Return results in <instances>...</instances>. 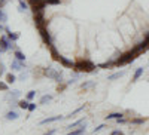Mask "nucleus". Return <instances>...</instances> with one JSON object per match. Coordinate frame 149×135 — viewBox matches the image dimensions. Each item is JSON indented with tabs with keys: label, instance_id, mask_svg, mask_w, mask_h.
Listing matches in <instances>:
<instances>
[{
	"label": "nucleus",
	"instance_id": "nucleus-36",
	"mask_svg": "<svg viewBox=\"0 0 149 135\" xmlns=\"http://www.w3.org/2000/svg\"><path fill=\"white\" fill-rule=\"evenodd\" d=\"M3 30H6V28H5L3 25H0V31H3Z\"/></svg>",
	"mask_w": 149,
	"mask_h": 135
},
{
	"label": "nucleus",
	"instance_id": "nucleus-11",
	"mask_svg": "<svg viewBox=\"0 0 149 135\" xmlns=\"http://www.w3.org/2000/svg\"><path fill=\"white\" fill-rule=\"evenodd\" d=\"M57 61H60L61 64H63L64 67H74V64L72 63V61H69V59H66L64 56H58L57 58Z\"/></svg>",
	"mask_w": 149,
	"mask_h": 135
},
{
	"label": "nucleus",
	"instance_id": "nucleus-8",
	"mask_svg": "<svg viewBox=\"0 0 149 135\" xmlns=\"http://www.w3.org/2000/svg\"><path fill=\"white\" fill-rule=\"evenodd\" d=\"M124 116V113H121V112H116V113H110V114H107L106 116V120H118V119H122Z\"/></svg>",
	"mask_w": 149,
	"mask_h": 135
},
{
	"label": "nucleus",
	"instance_id": "nucleus-13",
	"mask_svg": "<svg viewBox=\"0 0 149 135\" xmlns=\"http://www.w3.org/2000/svg\"><path fill=\"white\" fill-rule=\"evenodd\" d=\"M5 117H6V120H17L19 116H18V113H17V112L10 110V112H8V113H6V116H5Z\"/></svg>",
	"mask_w": 149,
	"mask_h": 135
},
{
	"label": "nucleus",
	"instance_id": "nucleus-4",
	"mask_svg": "<svg viewBox=\"0 0 149 135\" xmlns=\"http://www.w3.org/2000/svg\"><path fill=\"white\" fill-rule=\"evenodd\" d=\"M12 48H15L12 40H9L5 36H2V37H0V52H6L8 49H12Z\"/></svg>",
	"mask_w": 149,
	"mask_h": 135
},
{
	"label": "nucleus",
	"instance_id": "nucleus-28",
	"mask_svg": "<svg viewBox=\"0 0 149 135\" xmlns=\"http://www.w3.org/2000/svg\"><path fill=\"white\" fill-rule=\"evenodd\" d=\"M104 128H106V125H104V123H102V125H98L97 128H94V134H97V132H100V131H102V129H104Z\"/></svg>",
	"mask_w": 149,
	"mask_h": 135
},
{
	"label": "nucleus",
	"instance_id": "nucleus-9",
	"mask_svg": "<svg viewBox=\"0 0 149 135\" xmlns=\"http://www.w3.org/2000/svg\"><path fill=\"white\" fill-rule=\"evenodd\" d=\"M143 71H145V68H143V67H139L137 70H136V71H134V74H133V82H137V80L142 77Z\"/></svg>",
	"mask_w": 149,
	"mask_h": 135
},
{
	"label": "nucleus",
	"instance_id": "nucleus-1",
	"mask_svg": "<svg viewBox=\"0 0 149 135\" xmlns=\"http://www.w3.org/2000/svg\"><path fill=\"white\" fill-rule=\"evenodd\" d=\"M95 68V65L91 63L90 59H79L76 64H74V70L76 71H85V73H90Z\"/></svg>",
	"mask_w": 149,
	"mask_h": 135
},
{
	"label": "nucleus",
	"instance_id": "nucleus-27",
	"mask_svg": "<svg viewBox=\"0 0 149 135\" xmlns=\"http://www.w3.org/2000/svg\"><path fill=\"white\" fill-rule=\"evenodd\" d=\"M8 89H9L8 83H5V82H0V91H5V92H8Z\"/></svg>",
	"mask_w": 149,
	"mask_h": 135
},
{
	"label": "nucleus",
	"instance_id": "nucleus-30",
	"mask_svg": "<svg viewBox=\"0 0 149 135\" xmlns=\"http://www.w3.org/2000/svg\"><path fill=\"white\" fill-rule=\"evenodd\" d=\"M127 122H130V120H127L125 117H122V119H118V120H116V123H118V125H122V123H127Z\"/></svg>",
	"mask_w": 149,
	"mask_h": 135
},
{
	"label": "nucleus",
	"instance_id": "nucleus-14",
	"mask_svg": "<svg viewBox=\"0 0 149 135\" xmlns=\"http://www.w3.org/2000/svg\"><path fill=\"white\" fill-rule=\"evenodd\" d=\"M85 123V117H81L79 120H76V122H73V123H70L69 126H67V129H73V128H76V126H79V125H84Z\"/></svg>",
	"mask_w": 149,
	"mask_h": 135
},
{
	"label": "nucleus",
	"instance_id": "nucleus-10",
	"mask_svg": "<svg viewBox=\"0 0 149 135\" xmlns=\"http://www.w3.org/2000/svg\"><path fill=\"white\" fill-rule=\"evenodd\" d=\"M85 132V123L84 125H81V128H78V129H72L69 134H66V135H81V134H84Z\"/></svg>",
	"mask_w": 149,
	"mask_h": 135
},
{
	"label": "nucleus",
	"instance_id": "nucleus-3",
	"mask_svg": "<svg viewBox=\"0 0 149 135\" xmlns=\"http://www.w3.org/2000/svg\"><path fill=\"white\" fill-rule=\"evenodd\" d=\"M43 74L46 76V77H49V79H52V80H55V82H58V83H61L63 82V76H61V73H58L55 68H45L43 70Z\"/></svg>",
	"mask_w": 149,
	"mask_h": 135
},
{
	"label": "nucleus",
	"instance_id": "nucleus-17",
	"mask_svg": "<svg viewBox=\"0 0 149 135\" xmlns=\"http://www.w3.org/2000/svg\"><path fill=\"white\" fill-rule=\"evenodd\" d=\"M15 59H18V61H22V63H24V61H26V55H24L21 51H18V49H17V51H15Z\"/></svg>",
	"mask_w": 149,
	"mask_h": 135
},
{
	"label": "nucleus",
	"instance_id": "nucleus-5",
	"mask_svg": "<svg viewBox=\"0 0 149 135\" xmlns=\"http://www.w3.org/2000/svg\"><path fill=\"white\" fill-rule=\"evenodd\" d=\"M10 67H12V70H15V71H21L22 68H26V64H24L22 61H18V59H12Z\"/></svg>",
	"mask_w": 149,
	"mask_h": 135
},
{
	"label": "nucleus",
	"instance_id": "nucleus-2",
	"mask_svg": "<svg viewBox=\"0 0 149 135\" xmlns=\"http://www.w3.org/2000/svg\"><path fill=\"white\" fill-rule=\"evenodd\" d=\"M134 59H136V54L133 51H130L125 55H119V58L115 59L113 67H119V65H124V64H127V63H133Z\"/></svg>",
	"mask_w": 149,
	"mask_h": 135
},
{
	"label": "nucleus",
	"instance_id": "nucleus-35",
	"mask_svg": "<svg viewBox=\"0 0 149 135\" xmlns=\"http://www.w3.org/2000/svg\"><path fill=\"white\" fill-rule=\"evenodd\" d=\"M6 3H8V0H0V9H2Z\"/></svg>",
	"mask_w": 149,
	"mask_h": 135
},
{
	"label": "nucleus",
	"instance_id": "nucleus-34",
	"mask_svg": "<svg viewBox=\"0 0 149 135\" xmlns=\"http://www.w3.org/2000/svg\"><path fill=\"white\" fill-rule=\"evenodd\" d=\"M5 73V65H3V63H0V76H2Z\"/></svg>",
	"mask_w": 149,
	"mask_h": 135
},
{
	"label": "nucleus",
	"instance_id": "nucleus-20",
	"mask_svg": "<svg viewBox=\"0 0 149 135\" xmlns=\"http://www.w3.org/2000/svg\"><path fill=\"white\" fill-rule=\"evenodd\" d=\"M15 80H17V77H15L14 74H12V73L6 74V83H8V85H12V83H14Z\"/></svg>",
	"mask_w": 149,
	"mask_h": 135
},
{
	"label": "nucleus",
	"instance_id": "nucleus-29",
	"mask_svg": "<svg viewBox=\"0 0 149 135\" xmlns=\"http://www.w3.org/2000/svg\"><path fill=\"white\" fill-rule=\"evenodd\" d=\"M91 86H94V82H86V83H82V88H84V89L91 88Z\"/></svg>",
	"mask_w": 149,
	"mask_h": 135
},
{
	"label": "nucleus",
	"instance_id": "nucleus-37",
	"mask_svg": "<svg viewBox=\"0 0 149 135\" xmlns=\"http://www.w3.org/2000/svg\"><path fill=\"white\" fill-rule=\"evenodd\" d=\"M81 135H84V134H81Z\"/></svg>",
	"mask_w": 149,
	"mask_h": 135
},
{
	"label": "nucleus",
	"instance_id": "nucleus-22",
	"mask_svg": "<svg viewBox=\"0 0 149 135\" xmlns=\"http://www.w3.org/2000/svg\"><path fill=\"white\" fill-rule=\"evenodd\" d=\"M85 107H86V105H85V104H84V105H81V107H78V108H76V110H73V112H72V113H70V114H69V116H66V117H72V116H74V114H78V113H79V112H82V110H84V108H85Z\"/></svg>",
	"mask_w": 149,
	"mask_h": 135
},
{
	"label": "nucleus",
	"instance_id": "nucleus-19",
	"mask_svg": "<svg viewBox=\"0 0 149 135\" xmlns=\"http://www.w3.org/2000/svg\"><path fill=\"white\" fill-rule=\"evenodd\" d=\"M52 101V95H43L40 98V104H48V103H51Z\"/></svg>",
	"mask_w": 149,
	"mask_h": 135
},
{
	"label": "nucleus",
	"instance_id": "nucleus-15",
	"mask_svg": "<svg viewBox=\"0 0 149 135\" xmlns=\"http://www.w3.org/2000/svg\"><path fill=\"white\" fill-rule=\"evenodd\" d=\"M6 33H8V39H9V40H12V42L18 40V37H19V34H18V33H12L9 28H6Z\"/></svg>",
	"mask_w": 149,
	"mask_h": 135
},
{
	"label": "nucleus",
	"instance_id": "nucleus-7",
	"mask_svg": "<svg viewBox=\"0 0 149 135\" xmlns=\"http://www.w3.org/2000/svg\"><path fill=\"white\" fill-rule=\"evenodd\" d=\"M39 31H40V36H42V39H43V42H45L46 45H52V42H51V36L48 34L46 28H42V30H39Z\"/></svg>",
	"mask_w": 149,
	"mask_h": 135
},
{
	"label": "nucleus",
	"instance_id": "nucleus-23",
	"mask_svg": "<svg viewBox=\"0 0 149 135\" xmlns=\"http://www.w3.org/2000/svg\"><path fill=\"white\" fill-rule=\"evenodd\" d=\"M8 21V15L3 12V9H0V22H6Z\"/></svg>",
	"mask_w": 149,
	"mask_h": 135
},
{
	"label": "nucleus",
	"instance_id": "nucleus-18",
	"mask_svg": "<svg viewBox=\"0 0 149 135\" xmlns=\"http://www.w3.org/2000/svg\"><path fill=\"white\" fill-rule=\"evenodd\" d=\"M130 123H133V125H143L145 123V119L143 117H134V119L130 120Z\"/></svg>",
	"mask_w": 149,
	"mask_h": 135
},
{
	"label": "nucleus",
	"instance_id": "nucleus-32",
	"mask_svg": "<svg viewBox=\"0 0 149 135\" xmlns=\"http://www.w3.org/2000/svg\"><path fill=\"white\" fill-rule=\"evenodd\" d=\"M36 110V104L34 103H30V105H29V112H34Z\"/></svg>",
	"mask_w": 149,
	"mask_h": 135
},
{
	"label": "nucleus",
	"instance_id": "nucleus-21",
	"mask_svg": "<svg viewBox=\"0 0 149 135\" xmlns=\"http://www.w3.org/2000/svg\"><path fill=\"white\" fill-rule=\"evenodd\" d=\"M18 5H19V12H24V10H27V3L24 2V0H18Z\"/></svg>",
	"mask_w": 149,
	"mask_h": 135
},
{
	"label": "nucleus",
	"instance_id": "nucleus-33",
	"mask_svg": "<svg viewBox=\"0 0 149 135\" xmlns=\"http://www.w3.org/2000/svg\"><path fill=\"white\" fill-rule=\"evenodd\" d=\"M55 132H57V129H51V131H46L43 135H54Z\"/></svg>",
	"mask_w": 149,
	"mask_h": 135
},
{
	"label": "nucleus",
	"instance_id": "nucleus-12",
	"mask_svg": "<svg viewBox=\"0 0 149 135\" xmlns=\"http://www.w3.org/2000/svg\"><path fill=\"white\" fill-rule=\"evenodd\" d=\"M124 74H125V70H122V71H116V73H113V74H110V76L107 77V80H116V79L122 77Z\"/></svg>",
	"mask_w": 149,
	"mask_h": 135
},
{
	"label": "nucleus",
	"instance_id": "nucleus-25",
	"mask_svg": "<svg viewBox=\"0 0 149 135\" xmlns=\"http://www.w3.org/2000/svg\"><path fill=\"white\" fill-rule=\"evenodd\" d=\"M18 96H19V91H12V94L8 95L9 100H14V98H18Z\"/></svg>",
	"mask_w": 149,
	"mask_h": 135
},
{
	"label": "nucleus",
	"instance_id": "nucleus-6",
	"mask_svg": "<svg viewBox=\"0 0 149 135\" xmlns=\"http://www.w3.org/2000/svg\"><path fill=\"white\" fill-rule=\"evenodd\" d=\"M66 116H52V117H46L40 122V125H48V123H54V122H58V120H63Z\"/></svg>",
	"mask_w": 149,
	"mask_h": 135
},
{
	"label": "nucleus",
	"instance_id": "nucleus-24",
	"mask_svg": "<svg viewBox=\"0 0 149 135\" xmlns=\"http://www.w3.org/2000/svg\"><path fill=\"white\" fill-rule=\"evenodd\" d=\"M36 96V91H29V94L26 95V100H29V101H31L33 98Z\"/></svg>",
	"mask_w": 149,
	"mask_h": 135
},
{
	"label": "nucleus",
	"instance_id": "nucleus-16",
	"mask_svg": "<svg viewBox=\"0 0 149 135\" xmlns=\"http://www.w3.org/2000/svg\"><path fill=\"white\" fill-rule=\"evenodd\" d=\"M29 105H30V101L29 100H19L18 101V107L22 108V110H29Z\"/></svg>",
	"mask_w": 149,
	"mask_h": 135
},
{
	"label": "nucleus",
	"instance_id": "nucleus-38",
	"mask_svg": "<svg viewBox=\"0 0 149 135\" xmlns=\"http://www.w3.org/2000/svg\"><path fill=\"white\" fill-rule=\"evenodd\" d=\"M148 82H149V80H148Z\"/></svg>",
	"mask_w": 149,
	"mask_h": 135
},
{
	"label": "nucleus",
	"instance_id": "nucleus-26",
	"mask_svg": "<svg viewBox=\"0 0 149 135\" xmlns=\"http://www.w3.org/2000/svg\"><path fill=\"white\" fill-rule=\"evenodd\" d=\"M61 0H45V5H60Z\"/></svg>",
	"mask_w": 149,
	"mask_h": 135
},
{
	"label": "nucleus",
	"instance_id": "nucleus-31",
	"mask_svg": "<svg viewBox=\"0 0 149 135\" xmlns=\"http://www.w3.org/2000/svg\"><path fill=\"white\" fill-rule=\"evenodd\" d=\"M110 135H124V132L119 131V129H115V131H112V132H110Z\"/></svg>",
	"mask_w": 149,
	"mask_h": 135
}]
</instances>
